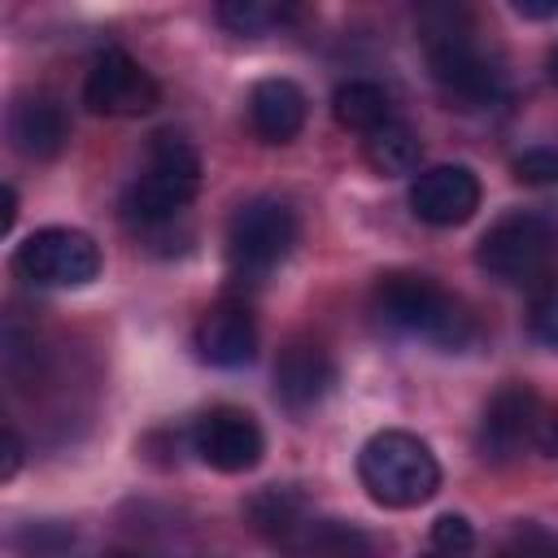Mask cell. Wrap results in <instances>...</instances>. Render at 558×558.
I'll list each match as a JSON object with an SVG mask.
<instances>
[{
    "instance_id": "obj_1",
    "label": "cell",
    "mask_w": 558,
    "mask_h": 558,
    "mask_svg": "<svg viewBox=\"0 0 558 558\" xmlns=\"http://www.w3.org/2000/svg\"><path fill=\"white\" fill-rule=\"evenodd\" d=\"M423 48L436 92L449 100V109H493L506 100V70L471 39L462 13L440 9L423 13Z\"/></svg>"
},
{
    "instance_id": "obj_2",
    "label": "cell",
    "mask_w": 558,
    "mask_h": 558,
    "mask_svg": "<svg viewBox=\"0 0 558 558\" xmlns=\"http://www.w3.org/2000/svg\"><path fill=\"white\" fill-rule=\"evenodd\" d=\"M371 310L384 327H392L401 336H414L423 344L449 349V353H458L475 340L471 310L427 275H405V270L384 275L371 292Z\"/></svg>"
},
{
    "instance_id": "obj_3",
    "label": "cell",
    "mask_w": 558,
    "mask_h": 558,
    "mask_svg": "<svg viewBox=\"0 0 558 558\" xmlns=\"http://www.w3.org/2000/svg\"><path fill=\"white\" fill-rule=\"evenodd\" d=\"M357 480L371 501H379L388 510H414L436 497L440 462L423 436L384 427L357 449Z\"/></svg>"
},
{
    "instance_id": "obj_4",
    "label": "cell",
    "mask_w": 558,
    "mask_h": 558,
    "mask_svg": "<svg viewBox=\"0 0 558 558\" xmlns=\"http://www.w3.org/2000/svg\"><path fill=\"white\" fill-rule=\"evenodd\" d=\"M196 192H201L196 148L174 131H157V135H148L144 170L122 192V218L135 227H161V222L179 218Z\"/></svg>"
},
{
    "instance_id": "obj_5",
    "label": "cell",
    "mask_w": 558,
    "mask_h": 558,
    "mask_svg": "<svg viewBox=\"0 0 558 558\" xmlns=\"http://www.w3.org/2000/svg\"><path fill=\"white\" fill-rule=\"evenodd\" d=\"M554 248H558V235L549 227V218L541 214H506L497 218L480 244H475V266L497 279V283H541L549 262H554Z\"/></svg>"
},
{
    "instance_id": "obj_6",
    "label": "cell",
    "mask_w": 558,
    "mask_h": 558,
    "mask_svg": "<svg viewBox=\"0 0 558 558\" xmlns=\"http://www.w3.org/2000/svg\"><path fill=\"white\" fill-rule=\"evenodd\" d=\"M292 244H296V214L279 196H253L227 222V266H231V275L262 279L292 253Z\"/></svg>"
},
{
    "instance_id": "obj_7",
    "label": "cell",
    "mask_w": 558,
    "mask_h": 558,
    "mask_svg": "<svg viewBox=\"0 0 558 558\" xmlns=\"http://www.w3.org/2000/svg\"><path fill=\"white\" fill-rule=\"evenodd\" d=\"M100 266V244L74 227H39L13 248V275L35 288H87Z\"/></svg>"
},
{
    "instance_id": "obj_8",
    "label": "cell",
    "mask_w": 558,
    "mask_h": 558,
    "mask_svg": "<svg viewBox=\"0 0 558 558\" xmlns=\"http://www.w3.org/2000/svg\"><path fill=\"white\" fill-rule=\"evenodd\" d=\"M161 100V87L157 78L122 48H105L92 65H87V78H83V105L92 113H105V118H140L148 109H157Z\"/></svg>"
},
{
    "instance_id": "obj_9",
    "label": "cell",
    "mask_w": 558,
    "mask_h": 558,
    "mask_svg": "<svg viewBox=\"0 0 558 558\" xmlns=\"http://www.w3.org/2000/svg\"><path fill=\"white\" fill-rule=\"evenodd\" d=\"M192 449L205 466L222 471V475H240L253 471L266 453V436L257 427V418L240 405H214L196 418L192 427Z\"/></svg>"
},
{
    "instance_id": "obj_10",
    "label": "cell",
    "mask_w": 558,
    "mask_h": 558,
    "mask_svg": "<svg viewBox=\"0 0 558 558\" xmlns=\"http://www.w3.org/2000/svg\"><path fill=\"white\" fill-rule=\"evenodd\" d=\"M541 427V401L527 384H506L488 397L480 427H475V449L484 462H510L527 449V440Z\"/></svg>"
},
{
    "instance_id": "obj_11",
    "label": "cell",
    "mask_w": 558,
    "mask_h": 558,
    "mask_svg": "<svg viewBox=\"0 0 558 558\" xmlns=\"http://www.w3.org/2000/svg\"><path fill=\"white\" fill-rule=\"evenodd\" d=\"M410 209L427 227H462L480 209V179L471 166H427L410 183Z\"/></svg>"
},
{
    "instance_id": "obj_12",
    "label": "cell",
    "mask_w": 558,
    "mask_h": 558,
    "mask_svg": "<svg viewBox=\"0 0 558 558\" xmlns=\"http://www.w3.org/2000/svg\"><path fill=\"white\" fill-rule=\"evenodd\" d=\"M336 384V362L318 340H288L275 357V401L292 414L314 410Z\"/></svg>"
},
{
    "instance_id": "obj_13",
    "label": "cell",
    "mask_w": 558,
    "mask_h": 558,
    "mask_svg": "<svg viewBox=\"0 0 558 558\" xmlns=\"http://www.w3.org/2000/svg\"><path fill=\"white\" fill-rule=\"evenodd\" d=\"M196 353L209 366L235 371L257 357V323L244 301H218L196 323Z\"/></svg>"
},
{
    "instance_id": "obj_14",
    "label": "cell",
    "mask_w": 558,
    "mask_h": 558,
    "mask_svg": "<svg viewBox=\"0 0 558 558\" xmlns=\"http://www.w3.org/2000/svg\"><path fill=\"white\" fill-rule=\"evenodd\" d=\"M4 126H9V144L22 157H31V161L57 157L65 148V140H70V118H65V109L52 96H22V100H13Z\"/></svg>"
},
{
    "instance_id": "obj_15",
    "label": "cell",
    "mask_w": 558,
    "mask_h": 558,
    "mask_svg": "<svg viewBox=\"0 0 558 558\" xmlns=\"http://www.w3.org/2000/svg\"><path fill=\"white\" fill-rule=\"evenodd\" d=\"M305 113H310V100H305V92L292 78H279L275 74V78L253 83V92H248V126L266 144L296 140L301 126H305Z\"/></svg>"
},
{
    "instance_id": "obj_16",
    "label": "cell",
    "mask_w": 558,
    "mask_h": 558,
    "mask_svg": "<svg viewBox=\"0 0 558 558\" xmlns=\"http://www.w3.org/2000/svg\"><path fill=\"white\" fill-rule=\"evenodd\" d=\"M244 514H248V523H253L257 536H266L270 545L288 549V554H301L305 532H310V523H314L310 501H305L296 488H279V484L253 493L248 506H244Z\"/></svg>"
},
{
    "instance_id": "obj_17",
    "label": "cell",
    "mask_w": 558,
    "mask_h": 558,
    "mask_svg": "<svg viewBox=\"0 0 558 558\" xmlns=\"http://www.w3.org/2000/svg\"><path fill=\"white\" fill-rule=\"evenodd\" d=\"M362 161L384 174V179H401V174H418V161H423V144L418 135L405 126V122H384L375 131L362 135Z\"/></svg>"
},
{
    "instance_id": "obj_18",
    "label": "cell",
    "mask_w": 558,
    "mask_h": 558,
    "mask_svg": "<svg viewBox=\"0 0 558 558\" xmlns=\"http://www.w3.org/2000/svg\"><path fill=\"white\" fill-rule=\"evenodd\" d=\"M331 113H336V122H340L344 131L366 135V131L392 122V100H388V92H384L379 83H371V78H349V83L336 87Z\"/></svg>"
},
{
    "instance_id": "obj_19",
    "label": "cell",
    "mask_w": 558,
    "mask_h": 558,
    "mask_svg": "<svg viewBox=\"0 0 558 558\" xmlns=\"http://www.w3.org/2000/svg\"><path fill=\"white\" fill-rule=\"evenodd\" d=\"M296 558H384L375 536L344 519H314Z\"/></svg>"
},
{
    "instance_id": "obj_20",
    "label": "cell",
    "mask_w": 558,
    "mask_h": 558,
    "mask_svg": "<svg viewBox=\"0 0 558 558\" xmlns=\"http://www.w3.org/2000/svg\"><path fill=\"white\" fill-rule=\"evenodd\" d=\"M13 549L22 558H74L78 536L61 519H39V523H26L13 532Z\"/></svg>"
},
{
    "instance_id": "obj_21",
    "label": "cell",
    "mask_w": 558,
    "mask_h": 558,
    "mask_svg": "<svg viewBox=\"0 0 558 558\" xmlns=\"http://www.w3.org/2000/svg\"><path fill=\"white\" fill-rule=\"evenodd\" d=\"M292 17V9L283 4H257V0H227L218 4V22L231 26L235 35H262L270 26H283Z\"/></svg>"
},
{
    "instance_id": "obj_22",
    "label": "cell",
    "mask_w": 558,
    "mask_h": 558,
    "mask_svg": "<svg viewBox=\"0 0 558 558\" xmlns=\"http://www.w3.org/2000/svg\"><path fill=\"white\" fill-rule=\"evenodd\" d=\"M527 336L545 349H558V275H545L527 305Z\"/></svg>"
},
{
    "instance_id": "obj_23",
    "label": "cell",
    "mask_w": 558,
    "mask_h": 558,
    "mask_svg": "<svg viewBox=\"0 0 558 558\" xmlns=\"http://www.w3.org/2000/svg\"><path fill=\"white\" fill-rule=\"evenodd\" d=\"M514 179L527 187H554L558 183V144H536L514 157Z\"/></svg>"
},
{
    "instance_id": "obj_24",
    "label": "cell",
    "mask_w": 558,
    "mask_h": 558,
    "mask_svg": "<svg viewBox=\"0 0 558 558\" xmlns=\"http://www.w3.org/2000/svg\"><path fill=\"white\" fill-rule=\"evenodd\" d=\"M493 558H558V545H554L549 532H541L536 523H519V527L497 545Z\"/></svg>"
},
{
    "instance_id": "obj_25",
    "label": "cell",
    "mask_w": 558,
    "mask_h": 558,
    "mask_svg": "<svg viewBox=\"0 0 558 558\" xmlns=\"http://www.w3.org/2000/svg\"><path fill=\"white\" fill-rule=\"evenodd\" d=\"M432 545L436 549H449V554H471L475 549V527L462 514H440L432 523Z\"/></svg>"
},
{
    "instance_id": "obj_26",
    "label": "cell",
    "mask_w": 558,
    "mask_h": 558,
    "mask_svg": "<svg viewBox=\"0 0 558 558\" xmlns=\"http://www.w3.org/2000/svg\"><path fill=\"white\" fill-rule=\"evenodd\" d=\"M4 462H0V480H13L17 475V466H22V453H26V445H22V436L13 432V427H4Z\"/></svg>"
},
{
    "instance_id": "obj_27",
    "label": "cell",
    "mask_w": 558,
    "mask_h": 558,
    "mask_svg": "<svg viewBox=\"0 0 558 558\" xmlns=\"http://www.w3.org/2000/svg\"><path fill=\"white\" fill-rule=\"evenodd\" d=\"M514 13L519 17H558V4H527V0H519Z\"/></svg>"
},
{
    "instance_id": "obj_28",
    "label": "cell",
    "mask_w": 558,
    "mask_h": 558,
    "mask_svg": "<svg viewBox=\"0 0 558 558\" xmlns=\"http://www.w3.org/2000/svg\"><path fill=\"white\" fill-rule=\"evenodd\" d=\"M541 445H545V449H549V453L558 458V410H554V414L545 418V432H541Z\"/></svg>"
},
{
    "instance_id": "obj_29",
    "label": "cell",
    "mask_w": 558,
    "mask_h": 558,
    "mask_svg": "<svg viewBox=\"0 0 558 558\" xmlns=\"http://www.w3.org/2000/svg\"><path fill=\"white\" fill-rule=\"evenodd\" d=\"M13 218H17V192L4 187V218H0V231H13Z\"/></svg>"
},
{
    "instance_id": "obj_30",
    "label": "cell",
    "mask_w": 558,
    "mask_h": 558,
    "mask_svg": "<svg viewBox=\"0 0 558 558\" xmlns=\"http://www.w3.org/2000/svg\"><path fill=\"white\" fill-rule=\"evenodd\" d=\"M423 558H471V554H449V549H436V545H432Z\"/></svg>"
},
{
    "instance_id": "obj_31",
    "label": "cell",
    "mask_w": 558,
    "mask_h": 558,
    "mask_svg": "<svg viewBox=\"0 0 558 558\" xmlns=\"http://www.w3.org/2000/svg\"><path fill=\"white\" fill-rule=\"evenodd\" d=\"M549 78H554V83H558V44H554V48H549Z\"/></svg>"
},
{
    "instance_id": "obj_32",
    "label": "cell",
    "mask_w": 558,
    "mask_h": 558,
    "mask_svg": "<svg viewBox=\"0 0 558 558\" xmlns=\"http://www.w3.org/2000/svg\"><path fill=\"white\" fill-rule=\"evenodd\" d=\"M100 558H144V554H131V549H109V554H100Z\"/></svg>"
}]
</instances>
